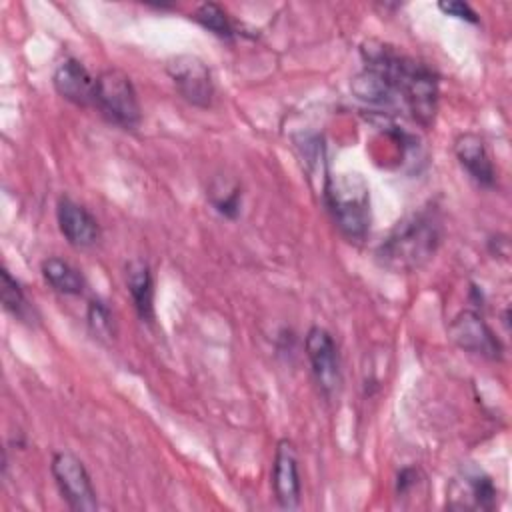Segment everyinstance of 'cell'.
<instances>
[{
	"mask_svg": "<svg viewBox=\"0 0 512 512\" xmlns=\"http://www.w3.org/2000/svg\"><path fill=\"white\" fill-rule=\"evenodd\" d=\"M362 56L366 60V68L384 74L396 88L402 106H406L420 124L428 126L438 102V82L434 72L382 42H366L362 46Z\"/></svg>",
	"mask_w": 512,
	"mask_h": 512,
	"instance_id": "6da1fadb",
	"label": "cell"
},
{
	"mask_svg": "<svg viewBox=\"0 0 512 512\" xmlns=\"http://www.w3.org/2000/svg\"><path fill=\"white\" fill-rule=\"evenodd\" d=\"M442 242V222L436 210L422 208L400 220L376 250L378 262L392 272L422 268Z\"/></svg>",
	"mask_w": 512,
	"mask_h": 512,
	"instance_id": "7a4b0ae2",
	"label": "cell"
},
{
	"mask_svg": "<svg viewBox=\"0 0 512 512\" xmlns=\"http://www.w3.org/2000/svg\"><path fill=\"white\" fill-rule=\"evenodd\" d=\"M326 200L340 232L362 240L370 228V190L360 174H338L326 184Z\"/></svg>",
	"mask_w": 512,
	"mask_h": 512,
	"instance_id": "3957f363",
	"label": "cell"
},
{
	"mask_svg": "<svg viewBox=\"0 0 512 512\" xmlns=\"http://www.w3.org/2000/svg\"><path fill=\"white\" fill-rule=\"evenodd\" d=\"M94 104L108 122L120 128L132 130L142 120L138 94L132 80L122 70L108 68L96 76Z\"/></svg>",
	"mask_w": 512,
	"mask_h": 512,
	"instance_id": "277c9868",
	"label": "cell"
},
{
	"mask_svg": "<svg viewBox=\"0 0 512 512\" xmlns=\"http://www.w3.org/2000/svg\"><path fill=\"white\" fill-rule=\"evenodd\" d=\"M52 476L62 498L72 510L94 512L98 508V498L90 474L82 460H78L74 454L56 452L52 456Z\"/></svg>",
	"mask_w": 512,
	"mask_h": 512,
	"instance_id": "5b68a950",
	"label": "cell"
},
{
	"mask_svg": "<svg viewBox=\"0 0 512 512\" xmlns=\"http://www.w3.org/2000/svg\"><path fill=\"white\" fill-rule=\"evenodd\" d=\"M166 72L186 102L200 108L212 104L214 82L204 60L194 54H178L168 60Z\"/></svg>",
	"mask_w": 512,
	"mask_h": 512,
	"instance_id": "8992f818",
	"label": "cell"
},
{
	"mask_svg": "<svg viewBox=\"0 0 512 512\" xmlns=\"http://www.w3.org/2000/svg\"><path fill=\"white\" fill-rule=\"evenodd\" d=\"M306 356L310 360L314 378L326 398H334L342 384L338 348L324 328H310L306 334Z\"/></svg>",
	"mask_w": 512,
	"mask_h": 512,
	"instance_id": "52a82bcc",
	"label": "cell"
},
{
	"mask_svg": "<svg viewBox=\"0 0 512 512\" xmlns=\"http://www.w3.org/2000/svg\"><path fill=\"white\" fill-rule=\"evenodd\" d=\"M446 506L450 510H494L496 486L492 478L474 468H462L448 486Z\"/></svg>",
	"mask_w": 512,
	"mask_h": 512,
	"instance_id": "ba28073f",
	"label": "cell"
},
{
	"mask_svg": "<svg viewBox=\"0 0 512 512\" xmlns=\"http://www.w3.org/2000/svg\"><path fill=\"white\" fill-rule=\"evenodd\" d=\"M448 336L452 342L470 352L478 354L490 360H496L502 356V344L492 332V328L472 310L460 312L448 326Z\"/></svg>",
	"mask_w": 512,
	"mask_h": 512,
	"instance_id": "9c48e42d",
	"label": "cell"
},
{
	"mask_svg": "<svg viewBox=\"0 0 512 512\" xmlns=\"http://www.w3.org/2000/svg\"><path fill=\"white\" fill-rule=\"evenodd\" d=\"M272 486L274 496L284 510H294L300 504V474L296 450L290 440H280L274 454L272 466Z\"/></svg>",
	"mask_w": 512,
	"mask_h": 512,
	"instance_id": "30bf717a",
	"label": "cell"
},
{
	"mask_svg": "<svg viewBox=\"0 0 512 512\" xmlns=\"http://www.w3.org/2000/svg\"><path fill=\"white\" fill-rule=\"evenodd\" d=\"M56 218L62 236L74 248H90L100 238V226L96 218L72 198H60L56 206Z\"/></svg>",
	"mask_w": 512,
	"mask_h": 512,
	"instance_id": "8fae6325",
	"label": "cell"
},
{
	"mask_svg": "<svg viewBox=\"0 0 512 512\" xmlns=\"http://www.w3.org/2000/svg\"><path fill=\"white\" fill-rule=\"evenodd\" d=\"M52 84L62 98L76 106L94 104L96 78L76 58H66L56 66L52 74Z\"/></svg>",
	"mask_w": 512,
	"mask_h": 512,
	"instance_id": "7c38bea8",
	"label": "cell"
},
{
	"mask_svg": "<svg viewBox=\"0 0 512 512\" xmlns=\"http://www.w3.org/2000/svg\"><path fill=\"white\" fill-rule=\"evenodd\" d=\"M454 154L460 162V166L480 184V186H494V166L490 160V154L486 150L484 140L478 134L466 132L460 134L454 142Z\"/></svg>",
	"mask_w": 512,
	"mask_h": 512,
	"instance_id": "4fadbf2b",
	"label": "cell"
},
{
	"mask_svg": "<svg viewBox=\"0 0 512 512\" xmlns=\"http://www.w3.org/2000/svg\"><path fill=\"white\" fill-rule=\"evenodd\" d=\"M352 92L362 102H368L374 106H384V108L402 106V100H400L396 88L388 82V78L384 74H380L372 68H364L360 74L354 76Z\"/></svg>",
	"mask_w": 512,
	"mask_h": 512,
	"instance_id": "5bb4252c",
	"label": "cell"
},
{
	"mask_svg": "<svg viewBox=\"0 0 512 512\" xmlns=\"http://www.w3.org/2000/svg\"><path fill=\"white\" fill-rule=\"evenodd\" d=\"M126 286L138 316L146 322L154 318V284L146 262L134 260L126 268Z\"/></svg>",
	"mask_w": 512,
	"mask_h": 512,
	"instance_id": "9a60e30c",
	"label": "cell"
},
{
	"mask_svg": "<svg viewBox=\"0 0 512 512\" xmlns=\"http://www.w3.org/2000/svg\"><path fill=\"white\" fill-rule=\"evenodd\" d=\"M42 276L60 294L78 296L84 290L82 274L62 258H46L42 262Z\"/></svg>",
	"mask_w": 512,
	"mask_h": 512,
	"instance_id": "2e32d148",
	"label": "cell"
},
{
	"mask_svg": "<svg viewBox=\"0 0 512 512\" xmlns=\"http://www.w3.org/2000/svg\"><path fill=\"white\" fill-rule=\"evenodd\" d=\"M194 20L202 28L210 30L212 34H216L220 38H230L232 36V24L228 20L226 10L220 4H214V2L200 4L194 12Z\"/></svg>",
	"mask_w": 512,
	"mask_h": 512,
	"instance_id": "e0dca14e",
	"label": "cell"
},
{
	"mask_svg": "<svg viewBox=\"0 0 512 512\" xmlns=\"http://www.w3.org/2000/svg\"><path fill=\"white\" fill-rule=\"evenodd\" d=\"M0 278H2V306L10 314L22 318L28 312V300H26L18 280L12 278V274L6 268H2Z\"/></svg>",
	"mask_w": 512,
	"mask_h": 512,
	"instance_id": "ac0fdd59",
	"label": "cell"
},
{
	"mask_svg": "<svg viewBox=\"0 0 512 512\" xmlns=\"http://www.w3.org/2000/svg\"><path fill=\"white\" fill-rule=\"evenodd\" d=\"M88 324L94 334L100 338H110L114 336V320L110 310L104 306L100 300H92L88 306Z\"/></svg>",
	"mask_w": 512,
	"mask_h": 512,
	"instance_id": "d6986e66",
	"label": "cell"
},
{
	"mask_svg": "<svg viewBox=\"0 0 512 512\" xmlns=\"http://www.w3.org/2000/svg\"><path fill=\"white\" fill-rule=\"evenodd\" d=\"M438 8L448 14V16H454V18H460V20H466V22H478V16L476 12L470 8V4L466 2H460V0H448V2H438Z\"/></svg>",
	"mask_w": 512,
	"mask_h": 512,
	"instance_id": "ffe728a7",
	"label": "cell"
}]
</instances>
